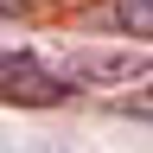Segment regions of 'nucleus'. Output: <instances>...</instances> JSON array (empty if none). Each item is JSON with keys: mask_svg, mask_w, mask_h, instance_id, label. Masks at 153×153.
<instances>
[{"mask_svg": "<svg viewBox=\"0 0 153 153\" xmlns=\"http://www.w3.org/2000/svg\"><path fill=\"white\" fill-rule=\"evenodd\" d=\"M0 96L7 102H26V108H57L70 96L64 76H51L38 57H19V51H0Z\"/></svg>", "mask_w": 153, "mask_h": 153, "instance_id": "1", "label": "nucleus"}, {"mask_svg": "<svg viewBox=\"0 0 153 153\" xmlns=\"http://www.w3.org/2000/svg\"><path fill=\"white\" fill-rule=\"evenodd\" d=\"M64 76L70 83H140V76H153V57L147 51H70Z\"/></svg>", "mask_w": 153, "mask_h": 153, "instance_id": "2", "label": "nucleus"}, {"mask_svg": "<svg viewBox=\"0 0 153 153\" xmlns=\"http://www.w3.org/2000/svg\"><path fill=\"white\" fill-rule=\"evenodd\" d=\"M108 19L121 32H140V38H153V0H115L108 7Z\"/></svg>", "mask_w": 153, "mask_h": 153, "instance_id": "3", "label": "nucleus"}, {"mask_svg": "<svg viewBox=\"0 0 153 153\" xmlns=\"http://www.w3.org/2000/svg\"><path fill=\"white\" fill-rule=\"evenodd\" d=\"M115 108H121V115H134V121H153V89H140V96H121Z\"/></svg>", "mask_w": 153, "mask_h": 153, "instance_id": "4", "label": "nucleus"}]
</instances>
